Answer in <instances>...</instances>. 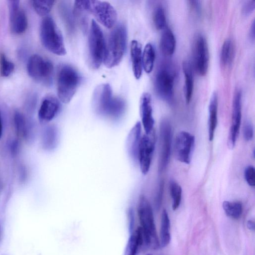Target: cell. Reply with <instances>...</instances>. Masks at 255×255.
<instances>
[{
    "label": "cell",
    "mask_w": 255,
    "mask_h": 255,
    "mask_svg": "<svg viewBox=\"0 0 255 255\" xmlns=\"http://www.w3.org/2000/svg\"><path fill=\"white\" fill-rule=\"evenodd\" d=\"M127 41V32L125 26L119 24L110 33L105 41L103 62L108 68L118 65L125 52Z\"/></svg>",
    "instance_id": "6da1fadb"
},
{
    "label": "cell",
    "mask_w": 255,
    "mask_h": 255,
    "mask_svg": "<svg viewBox=\"0 0 255 255\" xmlns=\"http://www.w3.org/2000/svg\"><path fill=\"white\" fill-rule=\"evenodd\" d=\"M137 211L140 227L145 244L152 249H158L160 243L156 233L152 207L148 199L143 195L139 197Z\"/></svg>",
    "instance_id": "7a4b0ae2"
},
{
    "label": "cell",
    "mask_w": 255,
    "mask_h": 255,
    "mask_svg": "<svg viewBox=\"0 0 255 255\" xmlns=\"http://www.w3.org/2000/svg\"><path fill=\"white\" fill-rule=\"evenodd\" d=\"M81 77L71 66L63 64L57 73V90L59 100L65 104L70 102L80 84Z\"/></svg>",
    "instance_id": "3957f363"
},
{
    "label": "cell",
    "mask_w": 255,
    "mask_h": 255,
    "mask_svg": "<svg viewBox=\"0 0 255 255\" xmlns=\"http://www.w3.org/2000/svg\"><path fill=\"white\" fill-rule=\"evenodd\" d=\"M39 35L42 44L49 51L60 56L66 53L62 34L51 17L46 16L42 20Z\"/></svg>",
    "instance_id": "277c9868"
},
{
    "label": "cell",
    "mask_w": 255,
    "mask_h": 255,
    "mask_svg": "<svg viewBox=\"0 0 255 255\" xmlns=\"http://www.w3.org/2000/svg\"><path fill=\"white\" fill-rule=\"evenodd\" d=\"M88 13L92 14L97 21L108 28H112L117 19L114 7L108 2L100 0H81Z\"/></svg>",
    "instance_id": "5b68a950"
},
{
    "label": "cell",
    "mask_w": 255,
    "mask_h": 255,
    "mask_svg": "<svg viewBox=\"0 0 255 255\" xmlns=\"http://www.w3.org/2000/svg\"><path fill=\"white\" fill-rule=\"evenodd\" d=\"M105 40L99 25L92 20L88 37V51L90 63L94 69H98L103 61Z\"/></svg>",
    "instance_id": "8992f818"
},
{
    "label": "cell",
    "mask_w": 255,
    "mask_h": 255,
    "mask_svg": "<svg viewBox=\"0 0 255 255\" xmlns=\"http://www.w3.org/2000/svg\"><path fill=\"white\" fill-rule=\"evenodd\" d=\"M27 71L29 76L38 82L46 86L52 83L53 64L39 55L34 54L30 57L27 63Z\"/></svg>",
    "instance_id": "52a82bcc"
},
{
    "label": "cell",
    "mask_w": 255,
    "mask_h": 255,
    "mask_svg": "<svg viewBox=\"0 0 255 255\" xmlns=\"http://www.w3.org/2000/svg\"><path fill=\"white\" fill-rule=\"evenodd\" d=\"M175 72L169 66L161 67L154 79V86L158 96L164 101L170 102L174 97Z\"/></svg>",
    "instance_id": "ba28073f"
},
{
    "label": "cell",
    "mask_w": 255,
    "mask_h": 255,
    "mask_svg": "<svg viewBox=\"0 0 255 255\" xmlns=\"http://www.w3.org/2000/svg\"><path fill=\"white\" fill-rule=\"evenodd\" d=\"M195 145V137L186 131H181L176 135L173 143V154L179 161L189 164Z\"/></svg>",
    "instance_id": "9c48e42d"
},
{
    "label": "cell",
    "mask_w": 255,
    "mask_h": 255,
    "mask_svg": "<svg viewBox=\"0 0 255 255\" xmlns=\"http://www.w3.org/2000/svg\"><path fill=\"white\" fill-rule=\"evenodd\" d=\"M193 61L197 73L201 76H205L208 71L209 54L206 39L200 34L194 40Z\"/></svg>",
    "instance_id": "30bf717a"
},
{
    "label": "cell",
    "mask_w": 255,
    "mask_h": 255,
    "mask_svg": "<svg viewBox=\"0 0 255 255\" xmlns=\"http://www.w3.org/2000/svg\"><path fill=\"white\" fill-rule=\"evenodd\" d=\"M155 147L153 131L141 137L137 152L140 169L142 173L146 175L149 171Z\"/></svg>",
    "instance_id": "8fae6325"
},
{
    "label": "cell",
    "mask_w": 255,
    "mask_h": 255,
    "mask_svg": "<svg viewBox=\"0 0 255 255\" xmlns=\"http://www.w3.org/2000/svg\"><path fill=\"white\" fill-rule=\"evenodd\" d=\"M160 141L158 170L162 172L169 163L172 145V128L170 123L166 120H163L160 124Z\"/></svg>",
    "instance_id": "7c38bea8"
},
{
    "label": "cell",
    "mask_w": 255,
    "mask_h": 255,
    "mask_svg": "<svg viewBox=\"0 0 255 255\" xmlns=\"http://www.w3.org/2000/svg\"><path fill=\"white\" fill-rule=\"evenodd\" d=\"M242 119V92L238 89L234 93L232 103V123L228 139L230 149L234 148L239 134Z\"/></svg>",
    "instance_id": "4fadbf2b"
},
{
    "label": "cell",
    "mask_w": 255,
    "mask_h": 255,
    "mask_svg": "<svg viewBox=\"0 0 255 255\" xmlns=\"http://www.w3.org/2000/svg\"><path fill=\"white\" fill-rule=\"evenodd\" d=\"M9 24L11 32L16 34L24 32L28 26V20L25 12L20 8L19 0H9Z\"/></svg>",
    "instance_id": "5bb4252c"
},
{
    "label": "cell",
    "mask_w": 255,
    "mask_h": 255,
    "mask_svg": "<svg viewBox=\"0 0 255 255\" xmlns=\"http://www.w3.org/2000/svg\"><path fill=\"white\" fill-rule=\"evenodd\" d=\"M140 115L145 134L153 131L154 120L152 115L151 97L148 93H144L141 96L139 104Z\"/></svg>",
    "instance_id": "9a60e30c"
},
{
    "label": "cell",
    "mask_w": 255,
    "mask_h": 255,
    "mask_svg": "<svg viewBox=\"0 0 255 255\" xmlns=\"http://www.w3.org/2000/svg\"><path fill=\"white\" fill-rule=\"evenodd\" d=\"M59 108V101L55 97H47L43 100L38 111L39 120L43 122L51 121L57 115Z\"/></svg>",
    "instance_id": "2e32d148"
},
{
    "label": "cell",
    "mask_w": 255,
    "mask_h": 255,
    "mask_svg": "<svg viewBox=\"0 0 255 255\" xmlns=\"http://www.w3.org/2000/svg\"><path fill=\"white\" fill-rule=\"evenodd\" d=\"M112 97V90L109 84L100 85L95 89L93 95L94 104L100 114Z\"/></svg>",
    "instance_id": "e0dca14e"
},
{
    "label": "cell",
    "mask_w": 255,
    "mask_h": 255,
    "mask_svg": "<svg viewBox=\"0 0 255 255\" xmlns=\"http://www.w3.org/2000/svg\"><path fill=\"white\" fill-rule=\"evenodd\" d=\"M142 48L140 43L137 40L131 41L130 44V56L132 68L134 77L139 79L142 74Z\"/></svg>",
    "instance_id": "ac0fdd59"
},
{
    "label": "cell",
    "mask_w": 255,
    "mask_h": 255,
    "mask_svg": "<svg viewBox=\"0 0 255 255\" xmlns=\"http://www.w3.org/2000/svg\"><path fill=\"white\" fill-rule=\"evenodd\" d=\"M218 96L216 92L212 94L209 105L208 135L210 141H212L218 123Z\"/></svg>",
    "instance_id": "d6986e66"
},
{
    "label": "cell",
    "mask_w": 255,
    "mask_h": 255,
    "mask_svg": "<svg viewBox=\"0 0 255 255\" xmlns=\"http://www.w3.org/2000/svg\"><path fill=\"white\" fill-rule=\"evenodd\" d=\"M141 124L137 122L131 129L127 140L128 153L133 159H137V152L141 138Z\"/></svg>",
    "instance_id": "ffe728a7"
},
{
    "label": "cell",
    "mask_w": 255,
    "mask_h": 255,
    "mask_svg": "<svg viewBox=\"0 0 255 255\" xmlns=\"http://www.w3.org/2000/svg\"><path fill=\"white\" fill-rule=\"evenodd\" d=\"M182 69L185 79L184 96L186 103L189 104L191 100L194 89V77L190 63L187 61L183 62Z\"/></svg>",
    "instance_id": "44dd1931"
},
{
    "label": "cell",
    "mask_w": 255,
    "mask_h": 255,
    "mask_svg": "<svg viewBox=\"0 0 255 255\" xmlns=\"http://www.w3.org/2000/svg\"><path fill=\"white\" fill-rule=\"evenodd\" d=\"M125 101L119 97H112L101 114L111 118L120 117L124 112Z\"/></svg>",
    "instance_id": "7402d4cb"
},
{
    "label": "cell",
    "mask_w": 255,
    "mask_h": 255,
    "mask_svg": "<svg viewBox=\"0 0 255 255\" xmlns=\"http://www.w3.org/2000/svg\"><path fill=\"white\" fill-rule=\"evenodd\" d=\"M176 47V39L172 31L166 27L161 35L160 48L161 52L166 56L173 54Z\"/></svg>",
    "instance_id": "603a6c76"
},
{
    "label": "cell",
    "mask_w": 255,
    "mask_h": 255,
    "mask_svg": "<svg viewBox=\"0 0 255 255\" xmlns=\"http://www.w3.org/2000/svg\"><path fill=\"white\" fill-rule=\"evenodd\" d=\"M58 131L53 125L47 127L43 130L41 137V144L43 148L47 150L53 149L58 142Z\"/></svg>",
    "instance_id": "cb8c5ba5"
},
{
    "label": "cell",
    "mask_w": 255,
    "mask_h": 255,
    "mask_svg": "<svg viewBox=\"0 0 255 255\" xmlns=\"http://www.w3.org/2000/svg\"><path fill=\"white\" fill-rule=\"evenodd\" d=\"M143 241L141 229L138 227L129 238L124 255H135L138 248L142 244Z\"/></svg>",
    "instance_id": "d4e9b609"
},
{
    "label": "cell",
    "mask_w": 255,
    "mask_h": 255,
    "mask_svg": "<svg viewBox=\"0 0 255 255\" xmlns=\"http://www.w3.org/2000/svg\"><path fill=\"white\" fill-rule=\"evenodd\" d=\"M14 124L17 134L23 138H29L30 133V124L24 116L19 112L14 114Z\"/></svg>",
    "instance_id": "484cf974"
},
{
    "label": "cell",
    "mask_w": 255,
    "mask_h": 255,
    "mask_svg": "<svg viewBox=\"0 0 255 255\" xmlns=\"http://www.w3.org/2000/svg\"><path fill=\"white\" fill-rule=\"evenodd\" d=\"M155 58V52L153 45L148 43L144 47L142 55V68L146 73H150L153 69Z\"/></svg>",
    "instance_id": "4316f807"
},
{
    "label": "cell",
    "mask_w": 255,
    "mask_h": 255,
    "mask_svg": "<svg viewBox=\"0 0 255 255\" xmlns=\"http://www.w3.org/2000/svg\"><path fill=\"white\" fill-rule=\"evenodd\" d=\"M234 56V43L230 39L227 38L223 42L221 50L220 61L222 65L229 66L233 60Z\"/></svg>",
    "instance_id": "83f0119b"
},
{
    "label": "cell",
    "mask_w": 255,
    "mask_h": 255,
    "mask_svg": "<svg viewBox=\"0 0 255 255\" xmlns=\"http://www.w3.org/2000/svg\"><path fill=\"white\" fill-rule=\"evenodd\" d=\"M73 15L79 24L82 30L85 32L88 26V12L83 7L81 0H76L74 2Z\"/></svg>",
    "instance_id": "f1b7e54d"
},
{
    "label": "cell",
    "mask_w": 255,
    "mask_h": 255,
    "mask_svg": "<svg viewBox=\"0 0 255 255\" xmlns=\"http://www.w3.org/2000/svg\"><path fill=\"white\" fill-rule=\"evenodd\" d=\"M170 241V220L166 210H163L161 215L160 246L165 247L168 245Z\"/></svg>",
    "instance_id": "f546056e"
},
{
    "label": "cell",
    "mask_w": 255,
    "mask_h": 255,
    "mask_svg": "<svg viewBox=\"0 0 255 255\" xmlns=\"http://www.w3.org/2000/svg\"><path fill=\"white\" fill-rule=\"evenodd\" d=\"M223 208L228 216L235 219L240 218L242 214V204L240 202L225 201L223 203Z\"/></svg>",
    "instance_id": "4dcf8cb0"
},
{
    "label": "cell",
    "mask_w": 255,
    "mask_h": 255,
    "mask_svg": "<svg viewBox=\"0 0 255 255\" xmlns=\"http://www.w3.org/2000/svg\"><path fill=\"white\" fill-rule=\"evenodd\" d=\"M169 191L172 199V209L175 211L179 207L181 203L182 188L177 182L172 180L169 183Z\"/></svg>",
    "instance_id": "1f68e13d"
},
{
    "label": "cell",
    "mask_w": 255,
    "mask_h": 255,
    "mask_svg": "<svg viewBox=\"0 0 255 255\" xmlns=\"http://www.w3.org/2000/svg\"><path fill=\"white\" fill-rule=\"evenodd\" d=\"M55 2L54 0H32V5L35 11L41 16H45L50 12Z\"/></svg>",
    "instance_id": "d6a6232c"
},
{
    "label": "cell",
    "mask_w": 255,
    "mask_h": 255,
    "mask_svg": "<svg viewBox=\"0 0 255 255\" xmlns=\"http://www.w3.org/2000/svg\"><path fill=\"white\" fill-rule=\"evenodd\" d=\"M153 21L157 29L161 30L165 28L166 19L165 11L162 6L158 5L154 9L153 14Z\"/></svg>",
    "instance_id": "836d02e7"
},
{
    "label": "cell",
    "mask_w": 255,
    "mask_h": 255,
    "mask_svg": "<svg viewBox=\"0 0 255 255\" xmlns=\"http://www.w3.org/2000/svg\"><path fill=\"white\" fill-rule=\"evenodd\" d=\"M0 73L2 77L9 76L14 69V64L9 61L3 53L0 55Z\"/></svg>",
    "instance_id": "e575fe53"
},
{
    "label": "cell",
    "mask_w": 255,
    "mask_h": 255,
    "mask_svg": "<svg viewBox=\"0 0 255 255\" xmlns=\"http://www.w3.org/2000/svg\"><path fill=\"white\" fill-rule=\"evenodd\" d=\"M60 12L61 15L65 22L67 29L69 30V32H72L74 29V23L73 22V19H72L70 11L68 7L62 4L60 6Z\"/></svg>",
    "instance_id": "d590c367"
},
{
    "label": "cell",
    "mask_w": 255,
    "mask_h": 255,
    "mask_svg": "<svg viewBox=\"0 0 255 255\" xmlns=\"http://www.w3.org/2000/svg\"><path fill=\"white\" fill-rule=\"evenodd\" d=\"M244 176L247 183L251 187L255 186V170L254 166H247L244 171Z\"/></svg>",
    "instance_id": "8d00e7d4"
},
{
    "label": "cell",
    "mask_w": 255,
    "mask_h": 255,
    "mask_svg": "<svg viewBox=\"0 0 255 255\" xmlns=\"http://www.w3.org/2000/svg\"><path fill=\"white\" fill-rule=\"evenodd\" d=\"M243 134L245 139L247 141H250L253 137V126L252 123L249 121H247L244 124Z\"/></svg>",
    "instance_id": "74e56055"
},
{
    "label": "cell",
    "mask_w": 255,
    "mask_h": 255,
    "mask_svg": "<svg viewBox=\"0 0 255 255\" xmlns=\"http://www.w3.org/2000/svg\"><path fill=\"white\" fill-rule=\"evenodd\" d=\"M255 7V0H248L243 5L242 12L245 15H249L251 13Z\"/></svg>",
    "instance_id": "f35d334b"
},
{
    "label": "cell",
    "mask_w": 255,
    "mask_h": 255,
    "mask_svg": "<svg viewBox=\"0 0 255 255\" xmlns=\"http://www.w3.org/2000/svg\"><path fill=\"white\" fill-rule=\"evenodd\" d=\"M164 183L161 181L160 183L159 190L155 199V205L157 208H160L162 202Z\"/></svg>",
    "instance_id": "ab89813d"
},
{
    "label": "cell",
    "mask_w": 255,
    "mask_h": 255,
    "mask_svg": "<svg viewBox=\"0 0 255 255\" xmlns=\"http://www.w3.org/2000/svg\"><path fill=\"white\" fill-rule=\"evenodd\" d=\"M19 144L17 140L13 141L10 145V150L12 154H16L18 151Z\"/></svg>",
    "instance_id": "60d3db41"
},
{
    "label": "cell",
    "mask_w": 255,
    "mask_h": 255,
    "mask_svg": "<svg viewBox=\"0 0 255 255\" xmlns=\"http://www.w3.org/2000/svg\"><path fill=\"white\" fill-rule=\"evenodd\" d=\"M250 36L253 40L255 39V21L253 20L250 29Z\"/></svg>",
    "instance_id": "b9f144b4"
},
{
    "label": "cell",
    "mask_w": 255,
    "mask_h": 255,
    "mask_svg": "<svg viewBox=\"0 0 255 255\" xmlns=\"http://www.w3.org/2000/svg\"><path fill=\"white\" fill-rule=\"evenodd\" d=\"M247 227L250 230L254 231L255 228L254 222L252 220H249L247 222Z\"/></svg>",
    "instance_id": "7bdbcfd3"
},
{
    "label": "cell",
    "mask_w": 255,
    "mask_h": 255,
    "mask_svg": "<svg viewBox=\"0 0 255 255\" xmlns=\"http://www.w3.org/2000/svg\"><path fill=\"white\" fill-rule=\"evenodd\" d=\"M2 133V119H1V116L0 112V139L1 137Z\"/></svg>",
    "instance_id": "ee69618b"
},
{
    "label": "cell",
    "mask_w": 255,
    "mask_h": 255,
    "mask_svg": "<svg viewBox=\"0 0 255 255\" xmlns=\"http://www.w3.org/2000/svg\"><path fill=\"white\" fill-rule=\"evenodd\" d=\"M151 255V254H146V255Z\"/></svg>",
    "instance_id": "f6af8a7d"
}]
</instances>
